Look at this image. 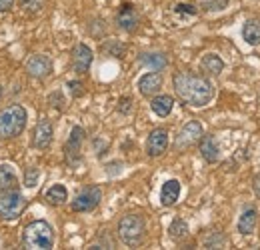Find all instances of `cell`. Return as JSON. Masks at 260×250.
I'll list each match as a JSON object with an SVG mask.
<instances>
[{
    "instance_id": "obj_2",
    "label": "cell",
    "mask_w": 260,
    "mask_h": 250,
    "mask_svg": "<svg viewBox=\"0 0 260 250\" xmlns=\"http://www.w3.org/2000/svg\"><path fill=\"white\" fill-rule=\"evenodd\" d=\"M22 244L28 250H48L54 246V230L46 220H34L24 226Z\"/></svg>"
},
{
    "instance_id": "obj_32",
    "label": "cell",
    "mask_w": 260,
    "mask_h": 250,
    "mask_svg": "<svg viewBox=\"0 0 260 250\" xmlns=\"http://www.w3.org/2000/svg\"><path fill=\"white\" fill-rule=\"evenodd\" d=\"M0 98H2V88H0Z\"/></svg>"
},
{
    "instance_id": "obj_28",
    "label": "cell",
    "mask_w": 260,
    "mask_h": 250,
    "mask_svg": "<svg viewBox=\"0 0 260 250\" xmlns=\"http://www.w3.org/2000/svg\"><path fill=\"white\" fill-rule=\"evenodd\" d=\"M68 88H70V94H72V96H82V92H84V90H82V84L76 82V80H70V82H68Z\"/></svg>"
},
{
    "instance_id": "obj_23",
    "label": "cell",
    "mask_w": 260,
    "mask_h": 250,
    "mask_svg": "<svg viewBox=\"0 0 260 250\" xmlns=\"http://www.w3.org/2000/svg\"><path fill=\"white\" fill-rule=\"evenodd\" d=\"M140 63L144 64V66H150L152 70H162L166 68V56L162 54H156V52H146V54H140Z\"/></svg>"
},
{
    "instance_id": "obj_8",
    "label": "cell",
    "mask_w": 260,
    "mask_h": 250,
    "mask_svg": "<svg viewBox=\"0 0 260 250\" xmlns=\"http://www.w3.org/2000/svg\"><path fill=\"white\" fill-rule=\"evenodd\" d=\"M202 138V124L200 122H196V120H190L188 124H184V128L180 130V134H178V138H176V146L178 148H186V146H190V144H194Z\"/></svg>"
},
{
    "instance_id": "obj_29",
    "label": "cell",
    "mask_w": 260,
    "mask_h": 250,
    "mask_svg": "<svg viewBox=\"0 0 260 250\" xmlns=\"http://www.w3.org/2000/svg\"><path fill=\"white\" fill-rule=\"evenodd\" d=\"M14 6V0H0V12H6Z\"/></svg>"
},
{
    "instance_id": "obj_17",
    "label": "cell",
    "mask_w": 260,
    "mask_h": 250,
    "mask_svg": "<svg viewBox=\"0 0 260 250\" xmlns=\"http://www.w3.org/2000/svg\"><path fill=\"white\" fill-rule=\"evenodd\" d=\"M82 140H84V130H82L80 126H74L72 132H70V138H68V142H66V148H64L68 160L72 157H78V150H80Z\"/></svg>"
},
{
    "instance_id": "obj_7",
    "label": "cell",
    "mask_w": 260,
    "mask_h": 250,
    "mask_svg": "<svg viewBox=\"0 0 260 250\" xmlns=\"http://www.w3.org/2000/svg\"><path fill=\"white\" fill-rule=\"evenodd\" d=\"M26 72L32 78H46L52 72V63L44 54H34V56L28 58V63H26Z\"/></svg>"
},
{
    "instance_id": "obj_12",
    "label": "cell",
    "mask_w": 260,
    "mask_h": 250,
    "mask_svg": "<svg viewBox=\"0 0 260 250\" xmlns=\"http://www.w3.org/2000/svg\"><path fill=\"white\" fill-rule=\"evenodd\" d=\"M92 64V50L86 44H78L72 52V66L76 72H86Z\"/></svg>"
},
{
    "instance_id": "obj_11",
    "label": "cell",
    "mask_w": 260,
    "mask_h": 250,
    "mask_svg": "<svg viewBox=\"0 0 260 250\" xmlns=\"http://www.w3.org/2000/svg\"><path fill=\"white\" fill-rule=\"evenodd\" d=\"M116 22H118V26L122 28V30L126 32H132L138 28V22H140V16H138V12L134 10V6L132 4H124L122 6V10L118 12V16H116Z\"/></svg>"
},
{
    "instance_id": "obj_1",
    "label": "cell",
    "mask_w": 260,
    "mask_h": 250,
    "mask_svg": "<svg viewBox=\"0 0 260 250\" xmlns=\"http://www.w3.org/2000/svg\"><path fill=\"white\" fill-rule=\"evenodd\" d=\"M174 90L176 94L190 106H204L212 100V84L192 72H178L174 76Z\"/></svg>"
},
{
    "instance_id": "obj_22",
    "label": "cell",
    "mask_w": 260,
    "mask_h": 250,
    "mask_svg": "<svg viewBox=\"0 0 260 250\" xmlns=\"http://www.w3.org/2000/svg\"><path fill=\"white\" fill-rule=\"evenodd\" d=\"M46 200H48L50 204H54V206L64 204L66 200H68V192H66V188L62 186V184H54L52 188H48V192H46Z\"/></svg>"
},
{
    "instance_id": "obj_19",
    "label": "cell",
    "mask_w": 260,
    "mask_h": 250,
    "mask_svg": "<svg viewBox=\"0 0 260 250\" xmlns=\"http://www.w3.org/2000/svg\"><path fill=\"white\" fill-rule=\"evenodd\" d=\"M200 66H202V70H204V72H208V74L216 76V74H220V72H222L224 63H222V58H220V56H216V54H206V56L202 58Z\"/></svg>"
},
{
    "instance_id": "obj_30",
    "label": "cell",
    "mask_w": 260,
    "mask_h": 250,
    "mask_svg": "<svg viewBox=\"0 0 260 250\" xmlns=\"http://www.w3.org/2000/svg\"><path fill=\"white\" fill-rule=\"evenodd\" d=\"M118 110H120V112H128L130 110V98H122V100H120Z\"/></svg>"
},
{
    "instance_id": "obj_9",
    "label": "cell",
    "mask_w": 260,
    "mask_h": 250,
    "mask_svg": "<svg viewBox=\"0 0 260 250\" xmlns=\"http://www.w3.org/2000/svg\"><path fill=\"white\" fill-rule=\"evenodd\" d=\"M168 148V132L164 128H156L150 132L148 142H146V150L150 157H160L164 150Z\"/></svg>"
},
{
    "instance_id": "obj_14",
    "label": "cell",
    "mask_w": 260,
    "mask_h": 250,
    "mask_svg": "<svg viewBox=\"0 0 260 250\" xmlns=\"http://www.w3.org/2000/svg\"><path fill=\"white\" fill-rule=\"evenodd\" d=\"M200 154L206 162H216L220 157V148H218V142L214 136H204L200 138Z\"/></svg>"
},
{
    "instance_id": "obj_25",
    "label": "cell",
    "mask_w": 260,
    "mask_h": 250,
    "mask_svg": "<svg viewBox=\"0 0 260 250\" xmlns=\"http://www.w3.org/2000/svg\"><path fill=\"white\" fill-rule=\"evenodd\" d=\"M174 12H176V14H188V16H194L198 10H196L194 4H188V2H178V4L174 6Z\"/></svg>"
},
{
    "instance_id": "obj_18",
    "label": "cell",
    "mask_w": 260,
    "mask_h": 250,
    "mask_svg": "<svg viewBox=\"0 0 260 250\" xmlns=\"http://www.w3.org/2000/svg\"><path fill=\"white\" fill-rule=\"evenodd\" d=\"M256 218H258V214H256L254 208L244 210L242 216L238 218V232L240 234H252L254 228H256Z\"/></svg>"
},
{
    "instance_id": "obj_31",
    "label": "cell",
    "mask_w": 260,
    "mask_h": 250,
    "mask_svg": "<svg viewBox=\"0 0 260 250\" xmlns=\"http://www.w3.org/2000/svg\"><path fill=\"white\" fill-rule=\"evenodd\" d=\"M254 192L260 196V176H256V178H254Z\"/></svg>"
},
{
    "instance_id": "obj_24",
    "label": "cell",
    "mask_w": 260,
    "mask_h": 250,
    "mask_svg": "<svg viewBox=\"0 0 260 250\" xmlns=\"http://www.w3.org/2000/svg\"><path fill=\"white\" fill-rule=\"evenodd\" d=\"M168 232H170V236H172L174 240H182V238L188 234V224H186L184 220L176 218L174 222H172V224H170Z\"/></svg>"
},
{
    "instance_id": "obj_10",
    "label": "cell",
    "mask_w": 260,
    "mask_h": 250,
    "mask_svg": "<svg viewBox=\"0 0 260 250\" xmlns=\"http://www.w3.org/2000/svg\"><path fill=\"white\" fill-rule=\"evenodd\" d=\"M52 124L46 120V118H42L36 128H34V138H32V144L36 148H40V150H44V148H48L50 146V142H52Z\"/></svg>"
},
{
    "instance_id": "obj_4",
    "label": "cell",
    "mask_w": 260,
    "mask_h": 250,
    "mask_svg": "<svg viewBox=\"0 0 260 250\" xmlns=\"http://www.w3.org/2000/svg\"><path fill=\"white\" fill-rule=\"evenodd\" d=\"M24 204H26V200H24V196L18 190H14V188L4 190L0 194V218L16 220L22 214Z\"/></svg>"
},
{
    "instance_id": "obj_20",
    "label": "cell",
    "mask_w": 260,
    "mask_h": 250,
    "mask_svg": "<svg viewBox=\"0 0 260 250\" xmlns=\"http://www.w3.org/2000/svg\"><path fill=\"white\" fill-rule=\"evenodd\" d=\"M242 38L252 46L260 44V20H248L242 28Z\"/></svg>"
},
{
    "instance_id": "obj_16",
    "label": "cell",
    "mask_w": 260,
    "mask_h": 250,
    "mask_svg": "<svg viewBox=\"0 0 260 250\" xmlns=\"http://www.w3.org/2000/svg\"><path fill=\"white\" fill-rule=\"evenodd\" d=\"M180 196V182L178 180H166L160 190V202L164 206H172Z\"/></svg>"
},
{
    "instance_id": "obj_3",
    "label": "cell",
    "mask_w": 260,
    "mask_h": 250,
    "mask_svg": "<svg viewBox=\"0 0 260 250\" xmlns=\"http://www.w3.org/2000/svg\"><path fill=\"white\" fill-rule=\"evenodd\" d=\"M26 126V110L20 104H10L0 112V138L8 140L18 136Z\"/></svg>"
},
{
    "instance_id": "obj_15",
    "label": "cell",
    "mask_w": 260,
    "mask_h": 250,
    "mask_svg": "<svg viewBox=\"0 0 260 250\" xmlns=\"http://www.w3.org/2000/svg\"><path fill=\"white\" fill-rule=\"evenodd\" d=\"M172 106H174V98L172 96H168V94H160V96H154L152 98V102H150V108H152V112L156 114V116H168L170 112H172Z\"/></svg>"
},
{
    "instance_id": "obj_27",
    "label": "cell",
    "mask_w": 260,
    "mask_h": 250,
    "mask_svg": "<svg viewBox=\"0 0 260 250\" xmlns=\"http://www.w3.org/2000/svg\"><path fill=\"white\" fill-rule=\"evenodd\" d=\"M224 6H226L224 0H206V2H204V8H206V10H222Z\"/></svg>"
},
{
    "instance_id": "obj_5",
    "label": "cell",
    "mask_w": 260,
    "mask_h": 250,
    "mask_svg": "<svg viewBox=\"0 0 260 250\" xmlns=\"http://www.w3.org/2000/svg\"><path fill=\"white\" fill-rule=\"evenodd\" d=\"M144 230H146L144 220L142 216H136V214H128L118 222V236L122 238V242H126L130 246H134L142 240Z\"/></svg>"
},
{
    "instance_id": "obj_21",
    "label": "cell",
    "mask_w": 260,
    "mask_h": 250,
    "mask_svg": "<svg viewBox=\"0 0 260 250\" xmlns=\"http://www.w3.org/2000/svg\"><path fill=\"white\" fill-rule=\"evenodd\" d=\"M16 172L12 166L8 164H2L0 166V190H8V188H14L16 186Z\"/></svg>"
},
{
    "instance_id": "obj_26",
    "label": "cell",
    "mask_w": 260,
    "mask_h": 250,
    "mask_svg": "<svg viewBox=\"0 0 260 250\" xmlns=\"http://www.w3.org/2000/svg\"><path fill=\"white\" fill-rule=\"evenodd\" d=\"M38 178H40L38 168H28L26 174H24V184H26L28 188H34L36 184H38Z\"/></svg>"
},
{
    "instance_id": "obj_13",
    "label": "cell",
    "mask_w": 260,
    "mask_h": 250,
    "mask_svg": "<svg viewBox=\"0 0 260 250\" xmlns=\"http://www.w3.org/2000/svg\"><path fill=\"white\" fill-rule=\"evenodd\" d=\"M162 88V76L158 72H148L138 80V90L144 96H152Z\"/></svg>"
},
{
    "instance_id": "obj_6",
    "label": "cell",
    "mask_w": 260,
    "mask_h": 250,
    "mask_svg": "<svg viewBox=\"0 0 260 250\" xmlns=\"http://www.w3.org/2000/svg\"><path fill=\"white\" fill-rule=\"evenodd\" d=\"M100 200H102V190L98 186H92L72 200V210L74 212H90L100 204Z\"/></svg>"
}]
</instances>
